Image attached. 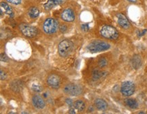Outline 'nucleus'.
Wrapping results in <instances>:
<instances>
[{
  "label": "nucleus",
  "instance_id": "1",
  "mask_svg": "<svg viewBox=\"0 0 147 114\" xmlns=\"http://www.w3.org/2000/svg\"><path fill=\"white\" fill-rule=\"evenodd\" d=\"M74 48V45L73 42L69 39H64L58 44V50L60 56L62 57H67L71 54Z\"/></svg>",
  "mask_w": 147,
  "mask_h": 114
},
{
  "label": "nucleus",
  "instance_id": "2",
  "mask_svg": "<svg viewBox=\"0 0 147 114\" xmlns=\"http://www.w3.org/2000/svg\"><path fill=\"white\" fill-rule=\"evenodd\" d=\"M111 48V45L109 43L105 41L96 40L93 41L87 46V50L92 53L103 52V51L108 50Z\"/></svg>",
  "mask_w": 147,
  "mask_h": 114
},
{
  "label": "nucleus",
  "instance_id": "3",
  "mask_svg": "<svg viewBox=\"0 0 147 114\" xmlns=\"http://www.w3.org/2000/svg\"><path fill=\"white\" fill-rule=\"evenodd\" d=\"M100 33L102 37L111 40H115L119 37V33L117 30L113 26L105 24L102 26L100 30Z\"/></svg>",
  "mask_w": 147,
  "mask_h": 114
},
{
  "label": "nucleus",
  "instance_id": "4",
  "mask_svg": "<svg viewBox=\"0 0 147 114\" xmlns=\"http://www.w3.org/2000/svg\"><path fill=\"white\" fill-rule=\"evenodd\" d=\"M59 29V24L56 19L53 18H48L45 20L43 24V29L46 34L55 33Z\"/></svg>",
  "mask_w": 147,
  "mask_h": 114
},
{
  "label": "nucleus",
  "instance_id": "5",
  "mask_svg": "<svg viewBox=\"0 0 147 114\" xmlns=\"http://www.w3.org/2000/svg\"><path fill=\"white\" fill-rule=\"evenodd\" d=\"M20 31L23 34V35L29 38L35 37L38 33V30L35 26L29 25L28 24L22 23L19 25Z\"/></svg>",
  "mask_w": 147,
  "mask_h": 114
},
{
  "label": "nucleus",
  "instance_id": "6",
  "mask_svg": "<svg viewBox=\"0 0 147 114\" xmlns=\"http://www.w3.org/2000/svg\"><path fill=\"white\" fill-rule=\"evenodd\" d=\"M64 92L70 96H77L82 94L83 89L80 85L75 84V83H68L64 88Z\"/></svg>",
  "mask_w": 147,
  "mask_h": 114
},
{
  "label": "nucleus",
  "instance_id": "7",
  "mask_svg": "<svg viewBox=\"0 0 147 114\" xmlns=\"http://www.w3.org/2000/svg\"><path fill=\"white\" fill-rule=\"evenodd\" d=\"M135 85L132 81H125L122 83L121 86V92L124 96H130L135 92Z\"/></svg>",
  "mask_w": 147,
  "mask_h": 114
},
{
  "label": "nucleus",
  "instance_id": "8",
  "mask_svg": "<svg viewBox=\"0 0 147 114\" xmlns=\"http://www.w3.org/2000/svg\"><path fill=\"white\" fill-rule=\"evenodd\" d=\"M47 83L48 86L53 89H58L60 86V77L56 74H50L47 78Z\"/></svg>",
  "mask_w": 147,
  "mask_h": 114
},
{
  "label": "nucleus",
  "instance_id": "9",
  "mask_svg": "<svg viewBox=\"0 0 147 114\" xmlns=\"http://www.w3.org/2000/svg\"><path fill=\"white\" fill-rule=\"evenodd\" d=\"M60 17H61L62 20L67 22H73L75 20V12L71 8H67L64 10Z\"/></svg>",
  "mask_w": 147,
  "mask_h": 114
},
{
  "label": "nucleus",
  "instance_id": "10",
  "mask_svg": "<svg viewBox=\"0 0 147 114\" xmlns=\"http://www.w3.org/2000/svg\"><path fill=\"white\" fill-rule=\"evenodd\" d=\"M32 103L33 106L37 109H44L46 106V102L41 96L39 95H35L32 98Z\"/></svg>",
  "mask_w": 147,
  "mask_h": 114
},
{
  "label": "nucleus",
  "instance_id": "11",
  "mask_svg": "<svg viewBox=\"0 0 147 114\" xmlns=\"http://www.w3.org/2000/svg\"><path fill=\"white\" fill-rule=\"evenodd\" d=\"M117 22L119 24L121 27L125 29H127L130 26V23H129V20L127 18L125 15L121 14V13H119L117 14Z\"/></svg>",
  "mask_w": 147,
  "mask_h": 114
},
{
  "label": "nucleus",
  "instance_id": "12",
  "mask_svg": "<svg viewBox=\"0 0 147 114\" xmlns=\"http://www.w3.org/2000/svg\"><path fill=\"white\" fill-rule=\"evenodd\" d=\"M67 0H48L47 2L44 5L45 10H50L53 7L57 6V5H61L66 2Z\"/></svg>",
  "mask_w": 147,
  "mask_h": 114
},
{
  "label": "nucleus",
  "instance_id": "13",
  "mask_svg": "<svg viewBox=\"0 0 147 114\" xmlns=\"http://www.w3.org/2000/svg\"><path fill=\"white\" fill-rule=\"evenodd\" d=\"M142 60L141 56L139 54L134 55L131 59V66L134 69H138L142 66Z\"/></svg>",
  "mask_w": 147,
  "mask_h": 114
},
{
  "label": "nucleus",
  "instance_id": "14",
  "mask_svg": "<svg viewBox=\"0 0 147 114\" xmlns=\"http://www.w3.org/2000/svg\"><path fill=\"white\" fill-rule=\"evenodd\" d=\"M94 105L100 111H105L108 107V104L102 98H96L94 101Z\"/></svg>",
  "mask_w": 147,
  "mask_h": 114
},
{
  "label": "nucleus",
  "instance_id": "15",
  "mask_svg": "<svg viewBox=\"0 0 147 114\" xmlns=\"http://www.w3.org/2000/svg\"><path fill=\"white\" fill-rule=\"evenodd\" d=\"M22 87H23V83L22 81L18 80V79H16L10 83V88L15 92H20Z\"/></svg>",
  "mask_w": 147,
  "mask_h": 114
},
{
  "label": "nucleus",
  "instance_id": "16",
  "mask_svg": "<svg viewBox=\"0 0 147 114\" xmlns=\"http://www.w3.org/2000/svg\"><path fill=\"white\" fill-rule=\"evenodd\" d=\"M1 8H3L5 12L7 14H8L9 16H10V18H13V17H14V12L11 6L9 5V4H7V3L5 2H1Z\"/></svg>",
  "mask_w": 147,
  "mask_h": 114
},
{
  "label": "nucleus",
  "instance_id": "17",
  "mask_svg": "<svg viewBox=\"0 0 147 114\" xmlns=\"http://www.w3.org/2000/svg\"><path fill=\"white\" fill-rule=\"evenodd\" d=\"M125 103L127 107L133 109H136L138 107V103L137 100H136L134 98H127L125 100Z\"/></svg>",
  "mask_w": 147,
  "mask_h": 114
},
{
  "label": "nucleus",
  "instance_id": "18",
  "mask_svg": "<svg viewBox=\"0 0 147 114\" xmlns=\"http://www.w3.org/2000/svg\"><path fill=\"white\" fill-rule=\"evenodd\" d=\"M28 14L31 18H36L39 15V10L37 7H30L28 11Z\"/></svg>",
  "mask_w": 147,
  "mask_h": 114
},
{
  "label": "nucleus",
  "instance_id": "19",
  "mask_svg": "<svg viewBox=\"0 0 147 114\" xmlns=\"http://www.w3.org/2000/svg\"><path fill=\"white\" fill-rule=\"evenodd\" d=\"M74 107L79 111H83L86 109V104L81 100H77L74 102Z\"/></svg>",
  "mask_w": 147,
  "mask_h": 114
},
{
  "label": "nucleus",
  "instance_id": "20",
  "mask_svg": "<svg viewBox=\"0 0 147 114\" xmlns=\"http://www.w3.org/2000/svg\"><path fill=\"white\" fill-rule=\"evenodd\" d=\"M102 72L100 71L99 69H94L93 72H92V76H93V78L94 79H99L100 77L102 76Z\"/></svg>",
  "mask_w": 147,
  "mask_h": 114
},
{
  "label": "nucleus",
  "instance_id": "21",
  "mask_svg": "<svg viewBox=\"0 0 147 114\" xmlns=\"http://www.w3.org/2000/svg\"><path fill=\"white\" fill-rule=\"evenodd\" d=\"M31 89L36 92H40L42 91V87L39 84H37V83H33L31 86Z\"/></svg>",
  "mask_w": 147,
  "mask_h": 114
},
{
  "label": "nucleus",
  "instance_id": "22",
  "mask_svg": "<svg viewBox=\"0 0 147 114\" xmlns=\"http://www.w3.org/2000/svg\"><path fill=\"white\" fill-rule=\"evenodd\" d=\"M107 60L106 58H102L98 60V66L100 68L105 67V66H107Z\"/></svg>",
  "mask_w": 147,
  "mask_h": 114
},
{
  "label": "nucleus",
  "instance_id": "23",
  "mask_svg": "<svg viewBox=\"0 0 147 114\" xmlns=\"http://www.w3.org/2000/svg\"><path fill=\"white\" fill-rule=\"evenodd\" d=\"M0 59H1V61L2 62H7L8 61V57L7 56V55L5 53H1V56H0Z\"/></svg>",
  "mask_w": 147,
  "mask_h": 114
},
{
  "label": "nucleus",
  "instance_id": "24",
  "mask_svg": "<svg viewBox=\"0 0 147 114\" xmlns=\"http://www.w3.org/2000/svg\"><path fill=\"white\" fill-rule=\"evenodd\" d=\"M7 3H12L14 5H19L21 3V0H6Z\"/></svg>",
  "mask_w": 147,
  "mask_h": 114
},
{
  "label": "nucleus",
  "instance_id": "25",
  "mask_svg": "<svg viewBox=\"0 0 147 114\" xmlns=\"http://www.w3.org/2000/svg\"><path fill=\"white\" fill-rule=\"evenodd\" d=\"M81 29L83 31L87 32L89 31L90 26L88 25V24H82V26H81Z\"/></svg>",
  "mask_w": 147,
  "mask_h": 114
},
{
  "label": "nucleus",
  "instance_id": "26",
  "mask_svg": "<svg viewBox=\"0 0 147 114\" xmlns=\"http://www.w3.org/2000/svg\"><path fill=\"white\" fill-rule=\"evenodd\" d=\"M60 31L62 32V33H65V32L67 30V26L65 25V24H63L59 27Z\"/></svg>",
  "mask_w": 147,
  "mask_h": 114
},
{
  "label": "nucleus",
  "instance_id": "27",
  "mask_svg": "<svg viewBox=\"0 0 147 114\" xmlns=\"http://www.w3.org/2000/svg\"><path fill=\"white\" fill-rule=\"evenodd\" d=\"M0 76H1V80H3V79L6 78V73H5L3 71H2V70H1V72H0Z\"/></svg>",
  "mask_w": 147,
  "mask_h": 114
},
{
  "label": "nucleus",
  "instance_id": "28",
  "mask_svg": "<svg viewBox=\"0 0 147 114\" xmlns=\"http://www.w3.org/2000/svg\"><path fill=\"white\" fill-rule=\"evenodd\" d=\"M66 102H67V104L69 106V107H72L73 105H74L73 104V100L71 99H69V98H67V99H66Z\"/></svg>",
  "mask_w": 147,
  "mask_h": 114
},
{
  "label": "nucleus",
  "instance_id": "29",
  "mask_svg": "<svg viewBox=\"0 0 147 114\" xmlns=\"http://www.w3.org/2000/svg\"><path fill=\"white\" fill-rule=\"evenodd\" d=\"M146 29L143 30V31H142V32H140V33L138 34V35H139V36H142V35H144V34H145V33H146Z\"/></svg>",
  "mask_w": 147,
  "mask_h": 114
},
{
  "label": "nucleus",
  "instance_id": "30",
  "mask_svg": "<svg viewBox=\"0 0 147 114\" xmlns=\"http://www.w3.org/2000/svg\"><path fill=\"white\" fill-rule=\"evenodd\" d=\"M69 113H75V109H73V108H71V109H70V110H69Z\"/></svg>",
  "mask_w": 147,
  "mask_h": 114
},
{
  "label": "nucleus",
  "instance_id": "31",
  "mask_svg": "<svg viewBox=\"0 0 147 114\" xmlns=\"http://www.w3.org/2000/svg\"><path fill=\"white\" fill-rule=\"evenodd\" d=\"M128 1H129V2H131V3H136L137 2V0H127Z\"/></svg>",
  "mask_w": 147,
  "mask_h": 114
}]
</instances>
